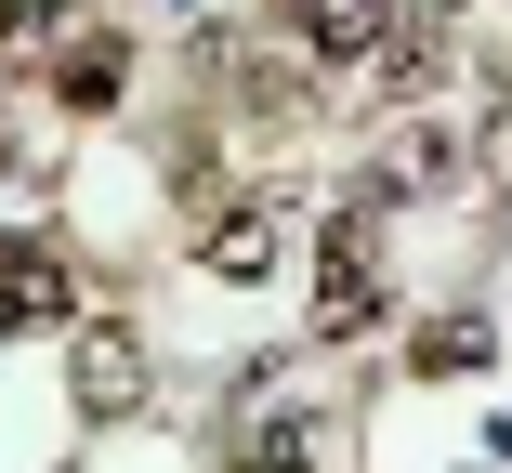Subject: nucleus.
Segmentation results:
<instances>
[{
    "mask_svg": "<svg viewBox=\"0 0 512 473\" xmlns=\"http://www.w3.org/2000/svg\"><path fill=\"white\" fill-rule=\"evenodd\" d=\"M381 184L355 211H329V237H316V342H368L381 329Z\"/></svg>",
    "mask_w": 512,
    "mask_h": 473,
    "instance_id": "1",
    "label": "nucleus"
},
{
    "mask_svg": "<svg viewBox=\"0 0 512 473\" xmlns=\"http://www.w3.org/2000/svg\"><path fill=\"white\" fill-rule=\"evenodd\" d=\"M145 382H158V368H145V329H132V316L79 329V408H92V421H132Z\"/></svg>",
    "mask_w": 512,
    "mask_h": 473,
    "instance_id": "2",
    "label": "nucleus"
},
{
    "mask_svg": "<svg viewBox=\"0 0 512 473\" xmlns=\"http://www.w3.org/2000/svg\"><path fill=\"white\" fill-rule=\"evenodd\" d=\"M119 92H132V40H119V27H79V40L53 53V106H66V119H106Z\"/></svg>",
    "mask_w": 512,
    "mask_h": 473,
    "instance_id": "3",
    "label": "nucleus"
},
{
    "mask_svg": "<svg viewBox=\"0 0 512 473\" xmlns=\"http://www.w3.org/2000/svg\"><path fill=\"white\" fill-rule=\"evenodd\" d=\"M394 14H407V0H289V27L316 40V66H342V53L394 40Z\"/></svg>",
    "mask_w": 512,
    "mask_h": 473,
    "instance_id": "4",
    "label": "nucleus"
},
{
    "mask_svg": "<svg viewBox=\"0 0 512 473\" xmlns=\"http://www.w3.org/2000/svg\"><path fill=\"white\" fill-rule=\"evenodd\" d=\"M197 263H211V276H263L276 263V211L263 198H224L211 224H197Z\"/></svg>",
    "mask_w": 512,
    "mask_h": 473,
    "instance_id": "5",
    "label": "nucleus"
},
{
    "mask_svg": "<svg viewBox=\"0 0 512 473\" xmlns=\"http://www.w3.org/2000/svg\"><path fill=\"white\" fill-rule=\"evenodd\" d=\"M66 316V263L53 250H0V329H53Z\"/></svg>",
    "mask_w": 512,
    "mask_h": 473,
    "instance_id": "6",
    "label": "nucleus"
},
{
    "mask_svg": "<svg viewBox=\"0 0 512 473\" xmlns=\"http://www.w3.org/2000/svg\"><path fill=\"white\" fill-rule=\"evenodd\" d=\"M407 368H486V316H434V329H407Z\"/></svg>",
    "mask_w": 512,
    "mask_h": 473,
    "instance_id": "7",
    "label": "nucleus"
},
{
    "mask_svg": "<svg viewBox=\"0 0 512 473\" xmlns=\"http://www.w3.org/2000/svg\"><path fill=\"white\" fill-rule=\"evenodd\" d=\"M407 14H421V40H434V27H447V14H460V0H407Z\"/></svg>",
    "mask_w": 512,
    "mask_h": 473,
    "instance_id": "8",
    "label": "nucleus"
}]
</instances>
